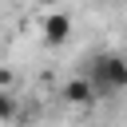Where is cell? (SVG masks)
Instances as JSON below:
<instances>
[{
    "instance_id": "6da1fadb",
    "label": "cell",
    "mask_w": 127,
    "mask_h": 127,
    "mask_svg": "<svg viewBox=\"0 0 127 127\" xmlns=\"http://www.w3.org/2000/svg\"><path fill=\"white\" fill-rule=\"evenodd\" d=\"M83 71L91 75L99 99H111V95L127 91V56H119V52H95L83 64Z\"/></svg>"
},
{
    "instance_id": "7a4b0ae2",
    "label": "cell",
    "mask_w": 127,
    "mask_h": 127,
    "mask_svg": "<svg viewBox=\"0 0 127 127\" xmlns=\"http://www.w3.org/2000/svg\"><path fill=\"white\" fill-rule=\"evenodd\" d=\"M60 95H64V103H71V107H87V103H95V99H99V91H95V83H91V75H87V71H79V75L64 79Z\"/></svg>"
},
{
    "instance_id": "3957f363",
    "label": "cell",
    "mask_w": 127,
    "mask_h": 127,
    "mask_svg": "<svg viewBox=\"0 0 127 127\" xmlns=\"http://www.w3.org/2000/svg\"><path fill=\"white\" fill-rule=\"evenodd\" d=\"M40 32H44V44L48 48H64L67 36H71V16L67 12H48L40 20Z\"/></svg>"
},
{
    "instance_id": "277c9868",
    "label": "cell",
    "mask_w": 127,
    "mask_h": 127,
    "mask_svg": "<svg viewBox=\"0 0 127 127\" xmlns=\"http://www.w3.org/2000/svg\"><path fill=\"white\" fill-rule=\"evenodd\" d=\"M12 115H16V95L12 91H0V127H8Z\"/></svg>"
},
{
    "instance_id": "5b68a950",
    "label": "cell",
    "mask_w": 127,
    "mask_h": 127,
    "mask_svg": "<svg viewBox=\"0 0 127 127\" xmlns=\"http://www.w3.org/2000/svg\"><path fill=\"white\" fill-rule=\"evenodd\" d=\"M0 91H12V71H0Z\"/></svg>"
},
{
    "instance_id": "8992f818",
    "label": "cell",
    "mask_w": 127,
    "mask_h": 127,
    "mask_svg": "<svg viewBox=\"0 0 127 127\" xmlns=\"http://www.w3.org/2000/svg\"><path fill=\"white\" fill-rule=\"evenodd\" d=\"M36 4H44V8H56V4H60V0H36Z\"/></svg>"
},
{
    "instance_id": "52a82bcc",
    "label": "cell",
    "mask_w": 127,
    "mask_h": 127,
    "mask_svg": "<svg viewBox=\"0 0 127 127\" xmlns=\"http://www.w3.org/2000/svg\"><path fill=\"white\" fill-rule=\"evenodd\" d=\"M103 4H119V0H103Z\"/></svg>"
}]
</instances>
